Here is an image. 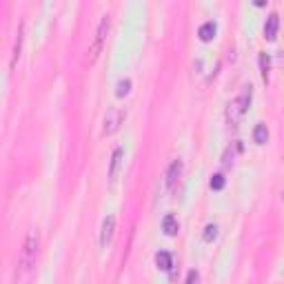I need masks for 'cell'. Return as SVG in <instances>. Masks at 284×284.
Listing matches in <instances>:
<instances>
[{
  "label": "cell",
  "instance_id": "9a60e30c",
  "mask_svg": "<svg viewBox=\"0 0 284 284\" xmlns=\"http://www.w3.org/2000/svg\"><path fill=\"white\" fill-rule=\"evenodd\" d=\"M216 236H218V226L216 224H209L205 229V236H202V237H205V242H213V240H216Z\"/></svg>",
  "mask_w": 284,
  "mask_h": 284
},
{
  "label": "cell",
  "instance_id": "6da1fadb",
  "mask_svg": "<svg viewBox=\"0 0 284 284\" xmlns=\"http://www.w3.org/2000/svg\"><path fill=\"white\" fill-rule=\"evenodd\" d=\"M36 253H38V233L32 231L27 236L25 244L20 249V258H18V282H25L32 267L36 264Z\"/></svg>",
  "mask_w": 284,
  "mask_h": 284
},
{
  "label": "cell",
  "instance_id": "277c9868",
  "mask_svg": "<svg viewBox=\"0 0 284 284\" xmlns=\"http://www.w3.org/2000/svg\"><path fill=\"white\" fill-rule=\"evenodd\" d=\"M122 122H125V111L122 109H111L109 113H107V118H105V129H102V133H105V136L116 133L118 129H120Z\"/></svg>",
  "mask_w": 284,
  "mask_h": 284
},
{
  "label": "cell",
  "instance_id": "5bb4252c",
  "mask_svg": "<svg viewBox=\"0 0 284 284\" xmlns=\"http://www.w3.org/2000/svg\"><path fill=\"white\" fill-rule=\"evenodd\" d=\"M129 89H131V80L129 78L120 80V82H118V89H116V95L118 98H125V95L129 94Z\"/></svg>",
  "mask_w": 284,
  "mask_h": 284
},
{
  "label": "cell",
  "instance_id": "5b68a950",
  "mask_svg": "<svg viewBox=\"0 0 284 284\" xmlns=\"http://www.w3.org/2000/svg\"><path fill=\"white\" fill-rule=\"evenodd\" d=\"M180 175H182V160H174L169 164V171H167V187L171 191H175L180 182Z\"/></svg>",
  "mask_w": 284,
  "mask_h": 284
},
{
  "label": "cell",
  "instance_id": "7a4b0ae2",
  "mask_svg": "<svg viewBox=\"0 0 284 284\" xmlns=\"http://www.w3.org/2000/svg\"><path fill=\"white\" fill-rule=\"evenodd\" d=\"M251 98H253L251 87H244L242 94L237 95L233 102H229V107H226V120H229V125H233V126L240 125L242 116L247 113L249 105H251Z\"/></svg>",
  "mask_w": 284,
  "mask_h": 284
},
{
  "label": "cell",
  "instance_id": "3957f363",
  "mask_svg": "<svg viewBox=\"0 0 284 284\" xmlns=\"http://www.w3.org/2000/svg\"><path fill=\"white\" fill-rule=\"evenodd\" d=\"M107 33H109V16H102L100 25L95 29V38H94V45L89 49V63L94 64L98 60V56L102 53V47H105V40H107Z\"/></svg>",
  "mask_w": 284,
  "mask_h": 284
},
{
  "label": "cell",
  "instance_id": "ba28073f",
  "mask_svg": "<svg viewBox=\"0 0 284 284\" xmlns=\"http://www.w3.org/2000/svg\"><path fill=\"white\" fill-rule=\"evenodd\" d=\"M278 27H280V16L278 14H271V16L267 18V25H264V38H267L268 42H273L275 38H278Z\"/></svg>",
  "mask_w": 284,
  "mask_h": 284
},
{
  "label": "cell",
  "instance_id": "9c48e42d",
  "mask_svg": "<svg viewBox=\"0 0 284 284\" xmlns=\"http://www.w3.org/2000/svg\"><path fill=\"white\" fill-rule=\"evenodd\" d=\"M156 264H158L160 271H169V268L174 267V258H171V253L158 251V253H156Z\"/></svg>",
  "mask_w": 284,
  "mask_h": 284
},
{
  "label": "cell",
  "instance_id": "8fae6325",
  "mask_svg": "<svg viewBox=\"0 0 284 284\" xmlns=\"http://www.w3.org/2000/svg\"><path fill=\"white\" fill-rule=\"evenodd\" d=\"M162 229H164V233H167L169 237L178 236V220H175L174 216H164V220H162Z\"/></svg>",
  "mask_w": 284,
  "mask_h": 284
},
{
  "label": "cell",
  "instance_id": "2e32d148",
  "mask_svg": "<svg viewBox=\"0 0 284 284\" xmlns=\"http://www.w3.org/2000/svg\"><path fill=\"white\" fill-rule=\"evenodd\" d=\"M211 189H216V191L224 189V175H222V174L213 175V178H211Z\"/></svg>",
  "mask_w": 284,
  "mask_h": 284
},
{
  "label": "cell",
  "instance_id": "8992f818",
  "mask_svg": "<svg viewBox=\"0 0 284 284\" xmlns=\"http://www.w3.org/2000/svg\"><path fill=\"white\" fill-rule=\"evenodd\" d=\"M113 229H116V218L109 216L105 218V222H102V231H100V247L107 249L111 244V237H113Z\"/></svg>",
  "mask_w": 284,
  "mask_h": 284
},
{
  "label": "cell",
  "instance_id": "7c38bea8",
  "mask_svg": "<svg viewBox=\"0 0 284 284\" xmlns=\"http://www.w3.org/2000/svg\"><path fill=\"white\" fill-rule=\"evenodd\" d=\"M253 140L258 142V144H267V140H268V129H267V125H255V129H253Z\"/></svg>",
  "mask_w": 284,
  "mask_h": 284
},
{
  "label": "cell",
  "instance_id": "52a82bcc",
  "mask_svg": "<svg viewBox=\"0 0 284 284\" xmlns=\"http://www.w3.org/2000/svg\"><path fill=\"white\" fill-rule=\"evenodd\" d=\"M122 158H125V149L118 147L116 151H113V156H111V167H109V180H111V184L118 180V174H120V167H122Z\"/></svg>",
  "mask_w": 284,
  "mask_h": 284
},
{
  "label": "cell",
  "instance_id": "4fadbf2b",
  "mask_svg": "<svg viewBox=\"0 0 284 284\" xmlns=\"http://www.w3.org/2000/svg\"><path fill=\"white\" fill-rule=\"evenodd\" d=\"M268 67H271V60H268L267 53H260V71H262V80L268 82Z\"/></svg>",
  "mask_w": 284,
  "mask_h": 284
},
{
  "label": "cell",
  "instance_id": "ac0fdd59",
  "mask_svg": "<svg viewBox=\"0 0 284 284\" xmlns=\"http://www.w3.org/2000/svg\"><path fill=\"white\" fill-rule=\"evenodd\" d=\"M282 198H284V193H282Z\"/></svg>",
  "mask_w": 284,
  "mask_h": 284
},
{
  "label": "cell",
  "instance_id": "30bf717a",
  "mask_svg": "<svg viewBox=\"0 0 284 284\" xmlns=\"http://www.w3.org/2000/svg\"><path fill=\"white\" fill-rule=\"evenodd\" d=\"M198 36H200L202 42H211L216 38V25H213V22H205V25L198 29Z\"/></svg>",
  "mask_w": 284,
  "mask_h": 284
},
{
  "label": "cell",
  "instance_id": "e0dca14e",
  "mask_svg": "<svg viewBox=\"0 0 284 284\" xmlns=\"http://www.w3.org/2000/svg\"><path fill=\"white\" fill-rule=\"evenodd\" d=\"M198 280H200L198 271H195V268H191L189 273H187V280H184V284H198Z\"/></svg>",
  "mask_w": 284,
  "mask_h": 284
}]
</instances>
